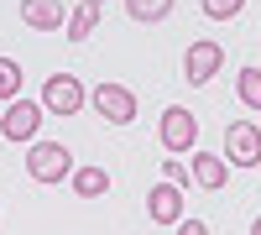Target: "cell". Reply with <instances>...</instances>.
<instances>
[{
  "label": "cell",
  "instance_id": "obj_9",
  "mask_svg": "<svg viewBox=\"0 0 261 235\" xmlns=\"http://www.w3.org/2000/svg\"><path fill=\"white\" fill-rule=\"evenodd\" d=\"M21 21L32 32H53V27H68V11H63V0H21Z\"/></svg>",
  "mask_w": 261,
  "mask_h": 235
},
{
  "label": "cell",
  "instance_id": "obj_19",
  "mask_svg": "<svg viewBox=\"0 0 261 235\" xmlns=\"http://www.w3.org/2000/svg\"><path fill=\"white\" fill-rule=\"evenodd\" d=\"M251 235H261V215H256V220H251Z\"/></svg>",
  "mask_w": 261,
  "mask_h": 235
},
{
  "label": "cell",
  "instance_id": "obj_5",
  "mask_svg": "<svg viewBox=\"0 0 261 235\" xmlns=\"http://www.w3.org/2000/svg\"><path fill=\"white\" fill-rule=\"evenodd\" d=\"M220 68H225V47H220V42H188V53H183V79L193 84V89L214 84Z\"/></svg>",
  "mask_w": 261,
  "mask_h": 235
},
{
  "label": "cell",
  "instance_id": "obj_18",
  "mask_svg": "<svg viewBox=\"0 0 261 235\" xmlns=\"http://www.w3.org/2000/svg\"><path fill=\"white\" fill-rule=\"evenodd\" d=\"M178 235H209L204 220H178Z\"/></svg>",
  "mask_w": 261,
  "mask_h": 235
},
{
  "label": "cell",
  "instance_id": "obj_17",
  "mask_svg": "<svg viewBox=\"0 0 261 235\" xmlns=\"http://www.w3.org/2000/svg\"><path fill=\"white\" fill-rule=\"evenodd\" d=\"M162 178H172V183H193V173H188L183 162H172V157L162 162Z\"/></svg>",
  "mask_w": 261,
  "mask_h": 235
},
{
  "label": "cell",
  "instance_id": "obj_11",
  "mask_svg": "<svg viewBox=\"0 0 261 235\" xmlns=\"http://www.w3.org/2000/svg\"><path fill=\"white\" fill-rule=\"evenodd\" d=\"M94 27H99V0H79V6L68 11V42H89L94 37Z\"/></svg>",
  "mask_w": 261,
  "mask_h": 235
},
{
  "label": "cell",
  "instance_id": "obj_6",
  "mask_svg": "<svg viewBox=\"0 0 261 235\" xmlns=\"http://www.w3.org/2000/svg\"><path fill=\"white\" fill-rule=\"evenodd\" d=\"M89 105H94L110 125H130V120H136V94H130L125 84H94V89H89Z\"/></svg>",
  "mask_w": 261,
  "mask_h": 235
},
{
  "label": "cell",
  "instance_id": "obj_10",
  "mask_svg": "<svg viewBox=\"0 0 261 235\" xmlns=\"http://www.w3.org/2000/svg\"><path fill=\"white\" fill-rule=\"evenodd\" d=\"M193 183L199 188H209V194H220L225 188V178H230V157H214V152H193Z\"/></svg>",
  "mask_w": 261,
  "mask_h": 235
},
{
  "label": "cell",
  "instance_id": "obj_13",
  "mask_svg": "<svg viewBox=\"0 0 261 235\" xmlns=\"http://www.w3.org/2000/svg\"><path fill=\"white\" fill-rule=\"evenodd\" d=\"M167 11H172V0H125V16L141 21V27H157Z\"/></svg>",
  "mask_w": 261,
  "mask_h": 235
},
{
  "label": "cell",
  "instance_id": "obj_12",
  "mask_svg": "<svg viewBox=\"0 0 261 235\" xmlns=\"http://www.w3.org/2000/svg\"><path fill=\"white\" fill-rule=\"evenodd\" d=\"M73 194L79 199H99V194H110V173L105 167H73Z\"/></svg>",
  "mask_w": 261,
  "mask_h": 235
},
{
  "label": "cell",
  "instance_id": "obj_3",
  "mask_svg": "<svg viewBox=\"0 0 261 235\" xmlns=\"http://www.w3.org/2000/svg\"><path fill=\"white\" fill-rule=\"evenodd\" d=\"M157 146L162 152H193L199 146V115L183 110V105H167L157 120Z\"/></svg>",
  "mask_w": 261,
  "mask_h": 235
},
{
  "label": "cell",
  "instance_id": "obj_2",
  "mask_svg": "<svg viewBox=\"0 0 261 235\" xmlns=\"http://www.w3.org/2000/svg\"><path fill=\"white\" fill-rule=\"evenodd\" d=\"M42 115H47V105H37V99H11L6 110H0V136L16 141V146H32L37 131H42Z\"/></svg>",
  "mask_w": 261,
  "mask_h": 235
},
{
  "label": "cell",
  "instance_id": "obj_15",
  "mask_svg": "<svg viewBox=\"0 0 261 235\" xmlns=\"http://www.w3.org/2000/svg\"><path fill=\"white\" fill-rule=\"evenodd\" d=\"M16 94H21V63L16 58H0V99L11 105Z\"/></svg>",
  "mask_w": 261,
  "mask_h": 235
},
{
  "label": "cell",
  "instance_id": "obj_14",
  "mask_svg": "<svg viewBox=\"0 0 261 235\" xmlns=\"http://www.w3.org/2000/svg\"><path fill=\"white\" fill-rule=\"evenodd\" d=\"M235 94H241V105L261 110V68H241L235 73Z\"/></svg>",
  "mask_w": 261,
  "mask_h": 235
},
{
  "label": "cell",
  "instance_id": "obj_1",
  "mask_svg": "<svg viewBox=\"0 0 261 235\" xmlns=\"http://www.w3.org/2000/svg\"><path fill=\"white\" fill-rule=\"evenodd\" d=\"M27 173H32V183H68L73 178V152L63 141L37 136L32 152H27Z\"/></svg>",
  "mask_w": 261,
  "mask_h": 235
},
{
  "label": "cell",
  "instance_id": "obj_8",
  "mask_svg": "<svg viewBox=\"0 0 261 235\" xmlns=\"http://www.w3.org/2000/svg\"><path fill=\"white\" fill-rule=\"evenodd\" d=\"M146 215L157 220V225H178V220H183V183L162 178V183L146 194Z\"/></svg>",
  "mask_w": 261,
  "mask_h": 235
},
{
  "label": "cell",
  "instance_id": "obj_7",
  "mask_svg": "<svg viewBox=\"0 0 261 235\" xmlns=\"http://www.w3.org/2000/svg\"><path fill=\"white\" fill-rule=\"evenodd\" d=\"M225 157H230V167H261V125L235 120L225 131Z\"/></svg>",
  "mask_w": 261,
  "mask_h": 235
},
{
  "label": "cell",
  "instance_id": "obj_16",
  "mask_svg": "<svg viewBox=\"0 0 261 235\" xmlns=\"http://www.w3.org/2000/svg\"><path fill=\"white\" fill-rule=\"evenodd\" d=\"M246 11V0H204V16L209 21H230V16H241Z\"/></svg>",
  "mask_w": 261,
  "mask_h": 235
},
{
  "label": "cell",
  "instance_id": "obj_20",
  "mask_svg": "<svg viewBox=\"0 0 261 235\" xmlns=\"http://www.w3.org/2000/svg\"><path fill=\"white\" fill-rule=\"evenodd\" d=\"M99 6H105V0H99Z\"/></svg>",
  "mask_w": 261,
  "mask_h": 235
},
{
  "label": "cell",
  "instance_id": "obj_4",
  "mask_svg": "<svg viewBox=\"0 0 261 235\" xmlns=\"http://www.w3.org/2000/svg\"><path fill=\"white\" fill-rule=\"evenodd\" d=\"M42 105H47V115H79L84 105H89V89H84L73 73H47V84H42Z\"/></svg>",
  "mask_w": 261,
  "mask_h": 235
}]
</instances>
